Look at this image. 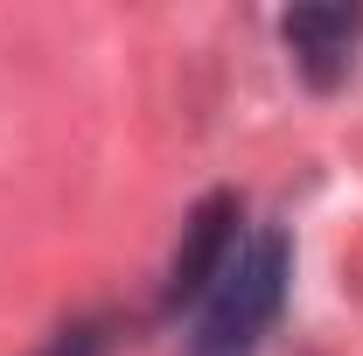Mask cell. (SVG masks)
I'll return each mask as SVG.
<instances>
[{
  "label": "cell",
  "mask_w": 363,
  "mask_h": 356,
  "mask_svg": "<svg viewBox=\"0 0 363 356\" xmlns=\"http://www.w3.org/2000/svg\"><path fill=\"white\" fill-rule=\"evenodd\" d=\"M286 308V238L238 230L210 287L189 301V356H252Z\"/></svg>",
  "instance_id": "6da1fadb"
},
{
  "label": "cell",
  "mask_w": 363,
  "mask_h": 356,
  "mask_svg": "<svg viewBox=\"0 0 363 356\" xmlns=\"http://www.w3.org/2000/svg\"><path fill=\"white\" fill-rule=\"evenodd\" d=\"M357 35H363L357 7H301V14H286V49H294V63L308 70V84H321V91L350 77Z\"/></svg>",
  "instance_id": "7a4b0ae2"
},
{
  "label": "cell",
  "mask_w": 363,
  "mask_h": 356,
  "mask_svg": "<svg viewBox=\"0 0 363 356\" xmlns=\"http://www.w3.org/2000/svg\"><path fill=\"white\" fill-rule=\"evenodd\" d=\"M49 356H105V350H98V335H91V328H70V335H63Z\"/></svg>",
  "instance_id": "3957f363"
}]
</instances>
